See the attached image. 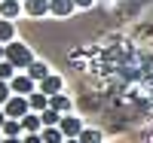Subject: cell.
Masks as SVG:
<instances>
[{
  "mask_svg": "<svg viewBox=\"0 0 153 143\" xmlns=\"http://www.w3.org/2000/svg\"><path fill=\"white\" fill-rule=\"evenodd\" d=\"M6 61L12 64L16 70H28L31 64L37 61L34 58V52L25 46V43H19V40H12V43H6Z\"/></svg>",
  "mask_w": 153,
  "mask_h": 143,
  "instance_id": "obj_1",
  "label": "cell"
},
{
  "mask_svg": "<svg viewBox=\"0 0 153 143\" xmlns=\"http://www.w3.org/2000/svg\"><path fill=\"white\" fill-rule=\"evenodd\" d=\"M3 113L9 116V119H25V116L31 113V100L25 95H12L6 103H3Z\"/></svg>",
  "mask_w": 153,
  "mask_h": 143,
  "instance_id": "obj_2",
  "label": "cell"
},
{
  "mask_svg": "<svg viewBox=\"0 0 153 143\" xmlns=\"http://www.w3.org/2000/svg\"><path fill=\"white\" fill-rule=\"evenodd\" d=\"M58 128H61V134H65V137H80L86 125H83L80 119H76V116L65 113V116H61V122H58Z\"/></svg>",
  "mask_w": 153,
  "mask_h": 143,
  "instance_id": "obj_3",
  "label": "cell"
},
{
  "mask_svg": "<svg viewBox=\"0 0 153 143\" xmlns=\"http://www.w3.org/2000/svg\"><path fill=\"white\" fill-rule=\"evenodd\" d=\"M34 85H37V82L31 79L28 73H25V76H19V73H16V76H12V79H9V88H12V95H25V98H28L31 92H37Z\"/></svg>",
  "mask_w": 153,
  "mask_h": 143,
  "instance_id": "obj_4",
  "label": "cell"
},
{
  "mask_svg": "<svg viewBox=\"0 0 153 143\" xmlns=\"http://www.w3.org/2000/svg\"><path fill=\"white\" fill-rule=\"evenodd\" d=\"M19 12H25L22 0H0V18H19Z\"/></svg>",
  "mask_w": 153,
  "mask_h": 143,
  "instance_id": "obj_5",
  "label": "cell"
},
{
  "mask_svg": "<svg viewBox=\"0 0 153 143\" xmlns=\"http://www.w3.org/2000/svg\"><path fill=\"white\" fill-rule=\"evenodd\" d=\"M74 9H76L74 0H49V12H52V15H58V18H68Z\"/></svg>",
  "mask_w": 153,
  "mask_h": 143,
  "instance_id": "obj_6",
  "label": "cell"
},
{
  "mask_svg": "<svg viewBox=\"0 0 153 143\" xmlns=\"http://www.w3.org/2000/svg\"><path fill=\"white\" fill-rule=\"evenodd\" d=\"M61 85H65V79H61V76H52V73H49V76H43V79H40V92L52 98V95H58V92H61Z\"/></svg>",
  "mask_w": 153,
  "mask_h": 143,
  "instance_id": "obj_7",
  "label": "cell"
},
{
  "mask_svg": "<svg viewBox=\"0 0 153 143\" xmlns=\"http://www.w3.org/2000/svg\"><path fill=\"white\" fill-rule=\"evenodd\" d=\"M25 12H28L31 18H40V15H46L49 12V0H25Z\"/></svg>",
  "mask_w": 153,
  "mask_h": 143,
  "instance_id": "obj_8",
  "label": "cell"
},
{
  "mask_svg": "<svg viewBox=\"0 0 153 143\" xmlns=\"http://www.w3.org/2000/svg\"><path fill=\"white\" fill-rule=\"evenodd\" d=\"M22 125H25V134H40L43 131V119H40V113H34V110L22 119Z\"/></svg>",
  "mask_w": 153,
  "mask_h": 143,
  "instance_id": "obj_9",
  "label": "cell"
},
{
  "mask_svg": "<svg viewBox=\"0 0 153 143\" xmlns=\"http://www.w3.org/2000/svg\"><path fill=\"white\" fill-rule=\"evenodd\" d=\"M28 100H31V110H34V113L49 110V95H43L40 88H37V92H31V95H28Z\"/></svg>",
  "mask_w": 153,
  "mask_h": 143,
  "instance_id": "obj_10",
  "label": "cell"
},
{
  "mask_svg": "<svg viewBox=\"0 0 153 143\" xmlns=\"http://www.w3.org/2000/svg\"><path fill=\"white\" fill-rule=\"evenodd\" d=\"M49 107H52V110H58V113H71V107H74V100L68 98V95H52V98H49Z\"/></svg>",
  "mask_w": 153,
  "mask_h": 143,
  "instance_id": "obj_11",
  "label": "cell"
},
{
  "mask_svg": "<svg viewBox=\"0 0 153 143\" xmlns=\"http://www.w3.org/2000/svg\"><path fill=\"white\" fill-rule=\"evenodd\" d=\"M40 137H43V143H65V134H61V128H58V125L43 128V131H40Z\"/></svg>",
  "mask_w": 153,
  "mask_h": 143,
  "instance_id": "obj_12",
  "label": "cell"
},
{
  "mask_svg": "<svg viewBox=\"0 0 153 143\" xmlns=\"http://www.w3.org/2000/svg\"><path fill=\"white\" fill-rule=\"evenodd\" d=\"M12 40H16V24H12L9 18H0V43H12Z\"/></svg>",
  "mask_w": 153,
  "mask_h": 143,
  "instance_id": "obj_13",
  "label": "cell"
},
{
  "mask_svg": "<svg viewBox=\"0 0 153 143\" xmlns=\"http://www.w3.org/2000/svg\"><path fill=\"white\" fill-rule=\"evenodd\" d=\"M25 73H28V76H31V79H34V82H40V79H43V76H49V67H46V64H43V61H34V64H31V67H28V70H25Z\"/></svg>",
  "mask_w": 153,
  "mask_h": 143,
  "instance_id": "obj_14",
  "label": "cell"
},
{
  "mask_svg": "<svg viewBox=\"0 0 153 143\" xmlns=\"http://www.w3.org/2000/svg\"><path fill=\"white\" fill-rule=\"evenodd\" d=\"M22 131H25L22 119H6V125H3V137H19Z\"/></svg>",
  "mask_w": 153,
  "mask_h": 143,
  "instance_id": "obj_15",
  "label": "cell"
},
{
  "mask_svg": "<svg viewBox=\"0 0 153 143\" xmlns=\"http://www.w3.org/2000/svg\"><path fill=\"white\" fill-rule=\"evenodd\" d=\"M61 116H65V113H58V110H52V107H49V110H43V113H40L43 128H49V125H58V122H61Z\"/></svg>",
  "mask_w": 153,
  "mask_h": 143,
  "instance_id": "obj_16",
  "label": "cell"
},
{
  "mask_svg": "<svg viewBox=\"0 0 153 143\" xmlns=\"http://www.w3.org/2000/svg\"><path fill=\"white\" fill-rule=\"evenodd\" d=\"M101 137H104V134H101L98 128H83V134H80L83 143H101Z\"/></svg>",
  "mask_w": 153,
  "mask_h": 143,
  "instance_id": "obj_17",
  "label": "cell"
},
{
  "mask_svg": "<svg viewBox=\"0 0 153 143\" xmlns=\"http://www.w3.org/2000/svg\"><path fill=\"white\" fill-rule=\"evenodd\" d=\"M16 73H19V70H16V67H12V64H9L6 58H3V61H0V79H6V82H9V79H12V76H16Z\"/></svg>",
  "mask_w": 153,
  "mask_h": 143,
  "instance_id": "obj_18",
  "label": "cell"
},
{
  "mask_svg": "<svg viewBox=\"0 0 153 143\" xmlns=\"http://www.w3.org/2000/svg\"><path fill=\"white\" fill-rule=\"evenodd\" d=\"M12 98V88H9V82L6 79H0V107H3V103Z\"/></svg>",
  "mask_w": 153,
  "mask_h": 143,
  "instance_id": "obj_19",
  "label": "cell"
},
{
  "mask_svg": "<svg viewBox=\"0 0 153 143\" xmlns=\"http://www.w3.org/2000/svg\"><path fill=\"white\" fill-rule=\"evenodd\" d=\"M22 143H43V137H40V134H25Z\"/></svg>",
  "mask_w": 153,
  "mask_h": 143,
  "instance_id": "obj_20",
  "label": "cell"
},
{
  "mask_svg": "<svg viewBox=\"0 0 153 143\" xmlns=\"http://www.w3.org/2000/svg\"><path fill=\"white\" fill-rule=\"evenodd\" d=\"M74 3L80 6V9H92V3H95V0H74Z\"/></svg>",
  "mask_w": 153,
  "mask_h": 143,
  "instance_id": "obj_21",
  "label": "cell"
},
{
  "mask_svg": "<svg viewBox=\"0 0 153 143\" xmlns=\"http://www.w3.org/2000/svg\"><path fill=\"white\" fill-rule=\"evenodd\" d=\"M6 119H9V116L3 113V107H0V131H3V125H6Z\"/></svg>",
  "mask_w": 153,
  "mask_h": 143,
  "instance_id": "obj_22",
  "label": "cell"
},
{
  "mask_svg": "<svg viewBox=\"0 0 153 143\" xmlns=\"http://www.w3.org/2000/svg\"><path fill=\"white\" fill-rule=\"evenodd\" d=\"M65 143H83L80 137H65Z\"/></svg>",
  "mask_w": 153,
  "mask_h": 143,
  "instance_id": "obj_23",
  "label": "cell"
},
{
  "mask_svg": "<svg viewBox=\"0 0 153 143\" xmlns=\"http://www.w3.org/2000/svg\"><path fill=\"white\" fill-rule=\"evenodd\" d=\"M3 143H22L19 137H3Z\"/></svg>",
  "mask_w": 153,
  "mask_h": 143,
  "instance_id": "obj_24",
  "label": "cell"
},
{
  "mask_svg": "<svg viewBox=\"0 0 153 143\" xmlns=\"http://www.w3.org/2000/svg\"><path fill=\"white\" fill-rule=\"evenodd\" d=\"M3 58H6V46L0 43V61H3Z\"/></svg>",
  "mask_w": 153,
  "mask_h": 143,
  "instance_id": "obj_25",
  "label": "cell"
},
{
  "mask_svg": "<svg viewBox=\"0 0 153 143\" xmlns=\"http://www.w3.org/2000/svg\"><path fill=\"white\" fill-rule=\"evenodd\" d=\"M0 143H3V134H0Z\"/></svg>",
  "mask_w": 153,
  "mask_h": 143,
  "instance_id": "obj_26",
  "label": "cell"
},
{
  "mask_svg": "<svg viewBox=\"0 0 153 143\" xmlns=\"http://www.w3.org/2000/svg\"><path fill=\"white\" fill-rule=\"evenodd\" d=\"M22 3H25V0H22Z\"/></svg>",
  "mask_w": 153,
  "mask_h": 143,
  "instance_id": "obj_27",
  "label": "cell"
}]
</instances>
